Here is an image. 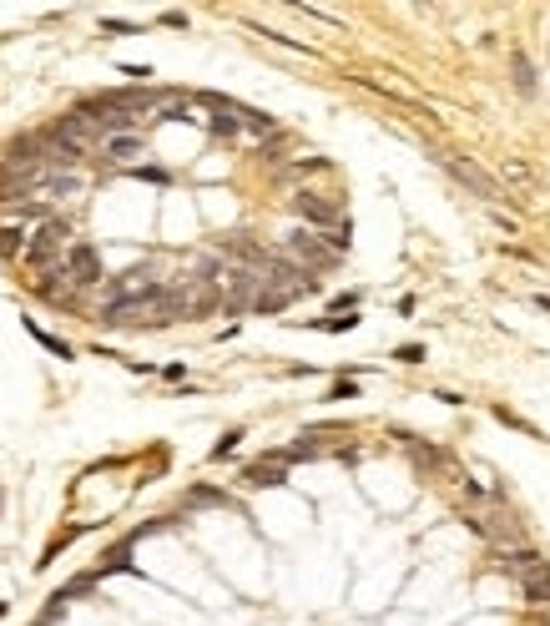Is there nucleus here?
Instances as JSON below:
<instances>
[{
  "instance_id": "nucleus-10",
  "label": "nucleus",
  "mask_w": 550,
  "mask_h": 626,
  "mask_svg": "<svg viewBox=\"0 0 550 626\" xmlns=\"http://www.w3.org/2000/svg\"><path fill=\"white\" fill-rule=\"evenodd\" d=\"M520 586H525V601H530V606H550V571L520 581Z\"/></svg>"
},
{
  "instance_id": "nucleus-17",
  "label": "nucleus",
  "mask_w": 550,
  "mask_h": 626,
  "mask_svg": "<svg viewBox=\"0 0 550 626\" xmlns=\"http://www.w3.org/2000/svg\"><path fill=\"white\" fill-rule=\"evenodd\" d=\"M394 359H399V364H419V359H425V349H419V343H404V349H394Z\"/></svg>"
},
{
  "instance_id": "nucleus-6",
  "label": "nucleus",
  "mask_w": 550,
  "mask_h": 626,
  "mask_svg": "<svg viewBox=\"0 0 550 626\" xmlns=\"http://www.w3.org/2000/svg\"><path fill=\"white\" fill-rule=\"evenodd\" d=\"M293 207H298V218L319 223L323 232H328V228H338V202H333V198H323V192H298V198H293Z\"/></svg>"
},
{
  "instance_id": "nucleus-18",
  "label": "nucleus",
  "mask_w": 550,
  "mask_h": 626,
  "mask_svg": "<svg viewBox=\"0 0 550 626\" xmlns=\"http://www.w3.org/2000/svg\"><path fill=\"white\" fill-rule=\"evenodd\" d=\"M101 31H112V36H137V26H126V20H101Z\"/></svg>"
},
{
  "instance_id": "nucleus-7",
  "label": "nucleus",
  "mask_w": 550,
  "mask_h": 626,
  "mask_svg": "<svg viewBox=\"0 0 550 626\" xmlns=\"http://www.w3.org/2000/svg\"><path fill=\"white\" fill-rule=\"evenodd\" d=\"M500 571H505V576L530 581V576H540V571H545V556H540V551H530V546H520V551H500Z\"/></svg>"
},
{
  "instance_id": "nucleus-9",
  "label": "nucleus",
  "mask_w": 550,
  "mask_h": 626,
  "mask_svg": "<svg viewBox=\"0 0 550 626\" xmlns=\"http://www.w3.org/2000/svg\"><path fill=\"white\" fill-rule=\"evenodd\" d=\"M101 147H107V157H112V162H132V157H142V137H137V132H126V137H107Z\"/></svg>"
},
{
  "instance_id": "nucleus-3",
  "label": "nucleus",
  "mask_w": 550,
  "mask_h": 626,
  "mask_svg": "<svg viewBox=\"0 0 550 626\" xmlns=\"http://www.w3.org/2000/svg\"><path fill=\"white\" fill-rule=\"evenodd\" d=\"M283 258H288V263L293 268H303L308 278H313V268H333L338 263V258L323 248V237H313V232H288V243H283Z\"/></svg>"
},
{
  "instance_id": "nucleus-19",
  "label": "nucleus",
  "mask_w": 550,
  "mask_h": 626,
  "mask_svg": "<svg viewBox=\"0 0 550 626\" xmlns=\"http://www.w3.org/2000/svg\"><path fill=\"white\" fill-rule=\"evenodd\" d=\"M121 76H132V81H146V76H152V66H121Z\"/></svg>"
},
{
  "instance_id": "nucleus-11",
  "label": "nucleus",
  "mask_w": 550,
  "mask_h": 626,
  "mask_svg": "<svg viewBox=\"0 0 550 626\" xmlns=\"http://www.w3.org/2000/svg\"><path fill=\"white\" fill-rule=\"evenodd\" d=\"M26 329H31V338H36V343H46V349H51L56 359H71V343H61L56 334H46V329H40L36 318H26Z\"/></svg>"
},
{
  "instance_id": "nucleus-15",
  "label": "nucleus",
  "mask_w": 550,
  "mask_h": 626,
  "mask_svg": "<svg viewBox=\"0 0 550 626\" xmlns=\"http://www.w3.org/2000/svg\"><path fill=\"white\" fill-rule=\"evenodd\" d=\"M353 323H358V318L349 313V318H323V323H319V329H328V334H349V329H353Z\"/></svg>"
},
{
  "instance_id": "nucleus-8",
  "label": "nucleus",
  "mask_w": 550,
  "mask_h": 626,
  "mask_svg": "<svg viewBox=\"0 0 550 626\" xmlns=\"http://www.w3.org/2000/svg\"><path fill=\"white\" fill-rule=\"evenodd\" d=\"M243 485H252V490H278V485H288V470L283 465H247L243 470Z\"/></svg>"
},
{
  "instance_id": "nucleus-1",
  "label": "nucleus",
  "mask_w": 550,
  "mask_h": 626,
  "mask_svg": "<svg viewBox=\"0 0 550 626\" xmlns=\"http://www.w3.org/2000/svg\"><path fill=\"white\" fill-rule=\"evenodd\" d=\"M66 248H71V223L66 218H46L26 237V263L40 268V273H51L61 258H66Z\"/></svg>"
},
{
  "instance_id": "nucleus-13",
  "label": "nucleus",
  "mask_w": 550,
  "mask_h": 626,
  "mask_svg": "<svg viewBox=\"0 0 550 626\" xmlns=\"http://www.w3.org/2000/svg\"><path fill=\"white\" fill-rule=\"evenodd\" d=\"M515 86H520V91H530V86H535V76H530V61H525L520 51H515Z\"/></svg>"
},
{
  "instance_id": "nucleus-12",
  "label": "nucleus",
  "mask_w": 550,
  "mask_h": 626,
  "mask_svg": "<svg viewBox=\"0 0 550 626\" xmlns=\"http://www.w3.org/2000/svg\"><path fill=\"white\" fill-rule=\"evenodd\" d=\"M26 253V232L20 228H0V258H20Z\"/></svg>"
},
{
  "instance_id": "nucleus-2",
  "label": "nucleus",
  "mask_w": 550,
  "mask_h": 626,
  "mask_svg": "<svg viewBox=\"0 0 550 626\" xmlns=\"http://www.w3.org/2000/svg\"><path fill=\"white\" fill-rule=\"evenodd\" d=\"M217 288H222V308L227 313H243V308H252V298L263 293V273L258 268H222V278H217Z\"/></svg>"
},
{
  "instance_id": "nucleus-4",
  "label": "nucleus",
  "mask_w": 550,
  "mask_h": 626,
  "mask_svg": "<svg viewBox=\"0 0 550 626\" xmlns=\"http://www.w3.org/2000/svg\"><path fill=\"white\" fill-rule=\"evenodd\" d=\"M61 273H66L71 288H96L101 283V253L91 243H71L66 258H61Z\"/></svg>"
},
{
  "instance_id": "nucleus-16",
  "label": "nucleus",
  "mask_w": 550,
  "mask_h": 626,
  "mask_svg": "<svg viewBox=\"0 0 550 626\" xmlns=\"http://www.w3.org/2000/svg\"><path fill=\"white\" fill-rule=\"evenodd\" d=\"M192 500H207V505H227V495H222V490H207V485H197V490H192Z\"/></svg>"
},
{
  "instance_id": "nucleus-14",
  "label": "nucleus",
  "mask_w": 550,
  "mask_h": 626,
  "mask_svg": "<svg viewBox=\"0 0 550 626\" xmlns=\"http://www.w3.org/2000/svg\"><path fill=\"white\" fill-rule=\"evenodd\" d=\"M238 440H243V429H227V435L213 445V460H222V455H232V449H238Z\"/></svg>"
},
{
  "instance_id": "nucleus-5",
  "label": "nucleus",
  "mask_w": 550,
  "mask_h": 626,
  "mask_svg": "<svg viewBox=\"0 0 550 626\" xmlns=\"http://www.w3.org/2000/svg\"><path fill=\"white\" fill-rule=\"evenodd\" d=\"M444 167H450V177H454V182H464V187L475 192V198H484V202H500V198H505V192H500V182H495V177H484V172H480L475 162L444 157Z\"/></svg>"
}]
</instances>
